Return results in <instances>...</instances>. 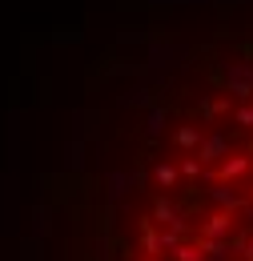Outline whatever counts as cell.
Segmentation results:
<instances>
[{
    "instance_id": "6da1fadb",
    "label": "cell",
    "mask_w": 253,
    "mask_h": 261,
    "mask_svg": "<svg viewBox=\"0 0 253 261\" xmlns=\"http://www.w3.org/2000/svg\"><path fill=\"white\" fill-rule=\"evenodd\" d=\"M229 229H233V213H225V209H221V213H213V217L201 225V237H213V241H217V237H225Z\"/></svg>"
},
{
    "instance_id": "7a4b0ae2",
    "label": "cell",
    "mask_w": 253,
    "mask_h": 261,
    "mask_svg": "<svg viewBox=\"0 0 253 261\" xmlns=\"http://www.w3.org/2000/svg\"><path fill=\"white\" fill-rule=\"evenodd\" d=\"M173 141H177V149H185V153H193V149H197V141H201V129H193V125H181Z\"/></svg>"
},
{
    "instance_id": "3957f363",
    "label": "cell",
    "mask_w": 253,
    "mask_h": 261,
    "mask_svg": "<svg viewBox=\"0 0 253 261\" xmlns=\"http://www.w3.org/2000/svg\"><path fill=\"white\" fill-rule=\"evenodd\" d=\"M153 177H157V185H165V189H173V185H177V165H157V169H153Z\"/></svg>"
},
{
    "instance_id": "277c9868",
    "label": "cell",
    "mask_w": 253,
    "mask_h": 261,
    "mask_svg": "<svg viewBox=\"0 0 253 261\" xmlns=\"http://www.w3.org/2000/svg\"><path fill=\"white\" fill-rule=\"evenodd\" d=\"M177 261H201V253L193 245H177Z\"/></svg>"
},
{
    "instance_id": "5b68a950",
    "label": "cell",
    "mask_w": 253,
    "mask_h": 261,
    "mask_svg": "<svg viewBox=\"0 0 253 261\" xmlns=\"http://www.w3.org/2000/svg\"><path fill=\"white\" fill-rule=\"evenodd\" d=\"M249 201H253V193H249Z\"/></svg>"
}]
</instances>
